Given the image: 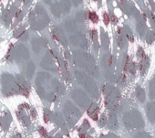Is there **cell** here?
<instances>
[{
	"mask_svg": "<svg viewBox=\"0 0 155 138\" xmlns=\"http://www.w3.org/2000/svg\"><path fill=\"white\" fill-rule=\"evenodd\" d=\"M103 20H104V23L105 25H108L110 23V17L107 13H104L103 14Z\"/></svg>",
	"mask_w": 155,
	"mask_h": 138,
	"instance_id": "obj_2",
	"label": "cell"
},
{
	"mask_svg": "<svg viewBox=\"0 0 155 138\" xmlns=\"http://www.w3.org/2000/svg\"><path fill=\"white\" fill-rule=\"evenodd\" d=\"M111 19H112V20H113V21H112V22H115V20H116V18H115V17H114V16H112V17H111Z\"/></svg>",
	"mask_w": 155,
	"mask_h": 138,
	"instance_id": "obj_4",
	"label": "cell"
},
{
	"mask_svg": "<svg viewBox=\"0 0 155 138\" xmlns=\"http://www.w3.org/2000/svg\"><path fill=\"white\" fill-rule=\"evenodd\" d=\"M40 133L42 136H47V133H46V130L44 128H40Z\"/></svg>",
	"mask_w": 155,
	"mask_h": 138,
	"instance_id": "obj_3",
	"label": "cell"
},
{
	"mask_svg": "<svg viewBox=\"0 0 155 138\" xmlns=\"http://www.w3.org/2000/svg\"><path fill=\"white\" fill-rule=\"evenodd\" d=\"M90 19H91V21H93L94 23H97L98 20H99V18H98V16H97L96 13L91 12V13H90Z\"/></svg>",
	"mask_w": 155,
	"mask_h": 138,
	"instance_id": "obj_1",
	"label": "cell"
}]
</instances>
